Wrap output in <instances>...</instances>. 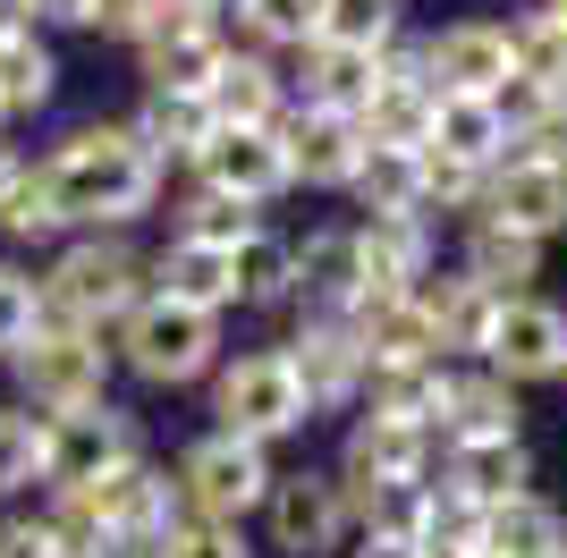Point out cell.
Returning <instances> with one entry per match:
<instances>
[{
	"mask_svg": "<svg viewBox=\"0 0 567 558\" xmlns=\"http://www.w3.org/2000/svg\"><path fill=\"white\" fill-rule=\"evenodd\" d=\"M9 186H18V162H9V153H0V195H9Z\"/></svg>",
	"mask_w": 567,
	"mask_h": 558,
	"instance_id": "48",
	"label": "cell"
},
{
	"mask_svg": "<svg viewBox=\"0 0 567 558\" xmlns=\"http://www.w3.org/2000/svg\"><path fill=\"white\" fill-rule=\"evenodd\" d=\"M474 186H483V169H466V162H441V153H424V204H474Z\"/></svg>",
	"mask_w": 567,
	"mask_h": 558,
	"instance_id": "43",
	"label": "cell"
},
{
	"mask_svg": "<svg viewBox=\"0 0 567 558\" xmlns=\"http://www.w3.org/2000/svg\"><path fill=\"white\" fill-rule=\"evenodd\" d=\"M162 297L187 304V313H220V304L237 297V288H229V255H220V246H187V237H178V246L162 255Z\"/></svg>",
	"mask_w": 567,
	"mask_h": 558,
	"instance_id": "25",
	"label": "cell"
},
{
	"mask_svg": "<svg viewBox=\"0 0 567 558\" xmlns=\"http://www.w3.org/2000/svg\"><path fill=\"white\" fill-rule=\"evenodd\" d=\"M559 558H567V550H559Z\"/></svg>",
	"mask_w": 567,
	"mask_h": 558,
	"instance_id": "52",
	"label": "cell"
},
{
	"mask_svg": "<svg viewBox=\"0 0 567 558\" xmlns=\"http://www.w3.org/2000/svg\"><path fill=\"white\" fill-rule=\"evenodd\" d=\"M450 483L466 490L474 508H499V499H517V490H525V448L517 441H474V448H457Z\"/></svg>",
	"mask_w": 567,
	"mask_h": 558,
	"instance_id": "31",
	"label": "cell"
},
{
	"mask_svg": "<svg viewBox=\"0 0 567 558\" xmlns=\"http://www.w3.org/2000/svg\"><path fill=\"white\" fill-rule=\"evenodd\" d=\"M373 76H381V60H364V51H339V43H313V51H306V111L355 118L364 102H373Z\"/></svg>",
	"mask_w": 567,
	"mask_h": 558,
	"instance_id": "22",
	"label": "cell"
},
{
	"mask_svg": "<svg viewBox=\"0 0 567 558\" xmlns=\"http://www.w3.org/2000/svg\"><path fill=\"white\" fill-rule=\"evenodd\" d=\"M297 279H306V297H322V304H355V297H364V271H355V229H322V237H306V255H297Z\"/></svg>",
	"mask_w": 567,
	"mask_h": 558,
	"instance_id": "29",
	"label": "cell"
},
{
	"mask_svg": "<svg viewBox=\"0 0 567 558\" xmlns=\"http://www.w3.org/2000/svg\"><path fill=\"white\" fill-rule=\"evenodd\" d=\"M441 423L457 432V448H474V441H517V397H508V381H450Z\"/></svg>",
	"mask_w": 567,
	"mask_h": 558,
	"instance_id": "26",
	"label": "cell"
},
{
	"mask_svg": "<svg viewBox=\"0 0 567 558\" xmlns=\"http://www.w3.org/2000/svg\"><path fill=\"white\" fill-rule=\"evenodd\" d=\"M144 304V271H136V255L127 246H69L60 255V271H51V288H43V313L60 330H85L94 339L102 322H127Z\"/></svg>",
	"mask_w": 567,
	"mask_h": 558,
	"instance_id": "2",
	"label": "cell"
},
{
	"mask_svg": "<svg viewBox=\"0 0 567 558\" xmlns=\"http://www.w3.org/2000/svg\"><path fill=\"white\" fill-rule=\"evenodd\" d=\"M118 348H127V364L144 372V381H195V372L213 364L220 330L213 313H187V304L169 297H144L127 322H118Z\"/></svg>",
	"mask_w": 567,
	"mask_h": 558,
	"instance_id": "3",
	"label": "cell"
},
{
	"mask_svg": "<svg viewBox=\"0 0 567 558\" xmlns=\"http://www.w3.org/2000/svg\"><path fill=\"white\" fill-rule=\"evenodd\" d=\"M204 102H213L220 127H271V118H280V76L262 69V60H229Z\"/></svg>",
	"mask_w": 567,
	"mask_h": 558,
	"instance_id": "28",
	"label": "cell"
},
{
	"mask_svg": "<svg viewBox=\"0 0 567 558\" xmlns=\"http://www.w3.org/2000/svg\"><path fill=\"white\" fill-rule=\"evenodd\" d=\"M43 186L60 204V220H136L162 186V162L136 144V127H85L51 153Z\"/></svg>",
	"mask_w": 567,
	"mask_h": 558,
	"instance_id": "1",
	"label": "cell"
},
{
	"mask_svg": "<svg viewBox=\"0 0 567 558\" xmlns=\"http://www.w3.org/2000/svg\"><path fill=\"white\" fill-rule=\"evenodd\" d=\"M355 195L390 220V211H415L424 204V153H399V144H364V162H355Z\"/></svg>",
	"mask_w": 567,
	"mask_h": 558,
	"instance_id": "27",
	"label": "cell"
},
{
	"mask_svg": "<svg viewBox=\"0 0 567 558\" xmlns=\"http://www.w3.org/2000/svg\"><path fill=\"white\" fill-rule=\"evenodd\" d=\"M559 381H567V372H559Z\"/></svg>",
	"mask_w": 567,
	"mask_h": 558,
	"instance_id": "51",
	"label": "cell"
},
{
	"mask_svg": "<svg viewBox=\"0 0 567 558\" xmlns=\"http://www.w3.org/2000/svg\"><path fill=\"white\" fill-rule=\"evenodd\" d=\"M424 76H432V93L499 102V93L517 85V60H508V25H450L441 43H424Z\"/></svg>",
	"mask_w": 567,
	"mask_h": 558,
	"instance_id": "8",
	"label": "cell"
},
{
	"mask_svg": "<svg viewBox=\"0 0 567 558\" xmlns=\"http://www.w3.org/2000/svg\"><path fill=\"white\" fill-rule=\"evenodd\" d=\"M355 348H364V372H415L432 364L441 330H432L424 297H355Z\"/></svg>",
	"mask_w": 567,
	"mask_h": 558,
	"instance_id": "12",
	"label": "cell"
},
{
	"mask_svg": "<svg viewBox=\"0 0 567 558\" xmlns=\"http://www.w3.org/2000/svg\"><path fill=\"white\" fill-rule=\"evenodd\" d=\"M162 558H246V550H237V525H204V516H169Z\"/></svg>",
	"mask_w": 567,
	"mask_h": 558,
	"instance_id": "42",
	"label": "cell"
},
{
	"mask_svg": "<svg viewBox=\"0 0 567 558\" xmlns=\"http://www.w3.org/2000/svg\"><path fill=\"white\" fill-rule=\"evenodd\" d=\"M534 262H543V246H534V237L492 229V220H483V229H474V255H466V279H483V288H499V297H508L517 279H534Z\"/></svg>",
	"mask_w": 567,
	"mask_h": 558,
	"instance_id": "35",
	"label": "cell"
},
{
	"mask_svg": "<svg viewBox=\"0 0 567 558\" xmlns=\"http://www.w3.org/2000/svg\"><path fill=\"white\" fill-rule=\"evenodd\" d=\"M457 558H492V550H457Z\"/></svg>",
	"mask_w": 567,
	"mask_h": 558,
	"instance_id": "50",
	"label": "cell"
},
{
	"mask_svg": "<svg viewBox=\"0 0 567 558\" xmlns=\"http://www.w3.org/2000/svg\"><path fill=\"white\" fill-rule=\"evenodd\" d=\"M102 372L111 364H102V348L85 330H34L18 348V381L43 415H85V406H102Z\"/></svg>",
	"mask_w": 567,
	"mask_h": 558,
	"instance_id": "6",
	"label": "cell"
},
{
	"mask_svg": "<svg viewBox=\"0 0 567 558\" xmlns=\"http://www.w3.org/2000/svg\"><path fill=\"white\" fill-rule=\"evenodd\" d=\"M288 279H297V255H288L280 237H262V229H246L229 246V288L246 304H271V297H288Z\"/></svg>",
	"mask_w": 567,
	"mask_h": 558,
	"instance_id": "33",
	"label": "cell"
},
{
	"mask_svg": "<svg viewBox=\"0 0 567 558\" xmlns=\"http://www.w3.org/2000/svg\"><path fill=\"white\" fill-rule=\"evenodd\" d=\"M195 162H204V186H213V195H229V204H246V211L288 186V162H280V136H271V127H220Z\"/></svg>",
	"mask_w": 567,
	"mask_h": 558,
	"instance_id": "13",
	"label": "cell"
},
{
	"mask_svg": "<svg viewBox=\"0 0 567 558\" xmlns=\"http://www.w3.org/2000/svg\"><path fill=\"white\" fill-rule=\"evenodd\" d=\"M169 9H187V18H204V9H213V0H169Z\"/></svg>",
	"mask_w": 567,
	"mask_h": 558,
	"instance_id": "49",
	"label": "cell"
},
{
	"mask_svg": "<svg viewBox=\"0 0 567 558\" xmlns=\"http://www.w3.org/2000/svg\"><path fill=\"white\" fill-rule=\"evenodd\" d=\"M43 483V423L34 415H0V490Z\"/></svg>",
	"mask_w": 567,
	"mask_h": 558,
	"instance_id": "37",
	"label": "cell"
},
{
	"mask_svg": "<svg viewBox=\"0 0 567 558\" xmlns=\"http://www.w3.org/2000/svg\"><path fill=\"white\" fill-rule=\"evenodd\" d=\"M85 508H94V525L111 541H153V534H169V508H178V483L169 474H153V465H118V474H102L94 490H76Z\"/></svg>",
	"mask_w": 567,
	"mask_h": 558,
	"instance_id": "11",
	"label": "cell"
},
{
	"mask_svg": "<svg viewBox=\"0 0 567 558\" xmlns=\"http://www.w3.org/2000/svg\"><path fill=\"white\" fill-rule=\"evenodd\" d=\"M517 162H543V169H567V93H543L534 111L517 118Z\"/></svg>",
	"mask_w": 567,
	"mask_h": 558,
	"instance_id": "36",
	"label": "cell"
},
{
	"mask_svg": "<svg viewBox=\"0 0 567 558\" xmlns=\"http://www.w3.org/2000/svg\"><path fill=\"white\" fill-rule=\"evenodd\" d=\"M424 457H432V432L390 423V415H364V423H355V441H348V490H339V508L373 499V490L424 483Z\"/></svg>",
	"mask_w": 567,
	"mask_h": 558,
	"instance_id": "9",
	"label": "cell"
},
{
	"mask_svg": "<svg viewBox=\"0 0 567 558\" xmlns=\"http://www.w3.org/2000/svg\"><path fill=\"white\" fill-rule=\"evenodd\" d=\"M0 229H9V237H51V229H60V204H51L43 169H34V178L18 169V186L0 195Z\"/></svg>",
	"mask_w": 567,
	"mask_h": 558,
	"instance_id": "38",
	"label": "cell"
},
{
	"mask_svg": "<svg viewBox=\"0 0 567 558\" xmlns=\"http://www.w3.org/2000/svg\"><path fill=\"white\" fill-rule=\"evenodd\" d=\"M424 297V288H415ZM499 288H483V279H450V288H432L424 297V313H432V330H441V348H492V322H499Z\"/></svg>",
	"mask_w": 567,
	"mask_h": 558,
	"instance_id": "23",
	"label": "cell"
},
{
	"mask_svg": "<svg viewBox=\"0 0 567 558\" xmlns=\"http://www.w3.org/2000/svg\"><path fill=\"white\" fill-rule=\"evenodd\" d=\"M424 153H441V162H466V169L499 162V153H508V111H499V102H466V93H441V102H432V136H424Z\"/></svg>",
	"mask_w": 567,
	"mask_h": 558,
	"instance_id": "19",
	"label": "cell"
},
{
	"mask_svg": "<svg viewBox=\"0 0 567 558\" xmlns=\"http://www.w3.org/2000/svg\"><path fill=\"white\" fill-rule=\"evenodd\" d=\"M492 229H517L543 246L550 229H567V169H543V162H508L492 178Z\"/></svg>",
	"mask_w": 567,
	"mask_h": 558,
	"instance_id": "16",
	"label": "cell"
},
{
	"mask_svg": "<svg viewBox=\"0 0 567 558\" xmlns=\"http://www.w3.org/2000/svg\"><path fill=\"white\" fill-rule=\"evenodd\" d=\"M483 355H492L508 381H559V372H567V313L543 304V297H508Z\"/></svg>",
	"mask_w": 567,
	"mask_h": 558,
	"instance_id": "10",
	"label": "cell"
},
{
	"mask_svg": "<svg viewBox=\"0 0 567 558\" xmlns=\"http://www.w3.org/2000/svg\"><path fill=\"white\" fill-rule=\"evenodd\" d=\"M229 69V43H220L213 25H169V34H153L144 43V76H153V93H213V76Z\"/></svg>",
	"mask_w": 567,
	"mask_h": 558,
	"instance_id": "20",
	"label": "cell"
},
{
	"mask_svg": "<svg viewBox=\"0 0 567 558\" xmlns=\"http://www.w3.org/2000/svg\"><path fill=\"white\" fill-rule=\"evenodd\" d=\"M508 60L534 93H567V9H543L508 34Z\"/></svg>",
	"mask_w": 567,
	"mask_h": 558,
	"instance_id": "30",
	"label": "cell"
},
{
	"mask_svg": "<svg viewBox=\"0 0 567 558\" xmlns=\"http://www.w3.org/2000/svg\"><path fill=\"white\" fill-rule=\"evenodd\" d=\"M390 34H399V0H322V25H313V43L364 51V60H381Z\"/></svg>",
	"mask_w": 567,
	"mask_h": 558,
	"instance_id": "32",
	"label": "cell"
},
{
	"mask_svg": "<svg viewBox=\"0 0 567 558\" xmlns=\"http://www.w3.org/2000/svg\"><path fill=\"white\" fill-rule=\"evenodd\" d=\"M355 271H364V297H406L424 279V229H415V211H390V220L373 211L355 229Z\"/></svg>",
	"mask_w": 567,
	"mask_h": 558,
	"instance_id": "17",
	"label": "cell"
},
{
	"mask_svg": "<svg viewBox=\"0 0 567 558\" xmlns=\"http://www.w3.org/2000/svg\"><path fill=\"white\" fill-rule=\"evenodd\" d=\"M288 381L306 390V406H339V397H355V381H364V348H355V330L339 322H313L306 339H297V355H280Z\"/></svg>",
	"mask_w": 567,
	"mask_h": 558,
	"instance_id": "18",
	"label": "cell"
},
{
	"mask_svg": "<svg viewBox=\"0 0 567 558\" xmlns=\"http://www.w3.org/2000/svg\"><path fill=\"white\" fill-rule=\"evenodd\" d=\"M306 423V390L288 381L280 355H237L229 372H220V432L229 441H280V432H297Z\"/></svg>",
	"mask_w": 567,
	"mask_h": 558,
	"instance_id": "7",
	"label": "cell"
},
{
	"mask_svg": "<svg viewBox=\"0 0 567 558\" xmlns=\"http://www.w3.org/2000/svg\"><path fill=\"white\" fill-rule=\"evenodd\" d=\"M246 229H255V220H246V204H229V195H213V186L187 204V246H220V255H229Z\"/></svg>",
	"mask_w": 567,
	"mask_h": 558,
	"instance_id": "39",
	"label": "cell"
},
{
	"mask_svg": "<svg viewBox=\"0 0 567 558\" xmlns=\"http://www.w3.org/2000/svg\"><path fill=\"white\" fill-rule=\"evenodd\" d=\"M34 18H60V25H94V0H18Z\"/></svg>",
	"mask_w": 567,
	"mask_h": 558,
	"instance_id": "45",
	"label": "cell"
},
{
	"mask_svg": "<svg viewBox=\"0 0 567 558\" xmlns=\"http://www.w3.org/2000/svg\"><path fill=\"white\" fill-rule=\"evenodd\" d=\"M213 136H220V118H213L204 93H153V102H144V127H136V144L153 162H162V153H204Z\"/></svg>",
	"mask_w": 567,
	"mask_h": 558,
	"instance_id": "24",
	"label": "cell"
},
{
	"mask_svg": "<svg viewBox=\"0 0 567 558\" xmlns=\"http://www.w3.org/2000/svg\"><path fill=\"white\" fill-rule=\"evenodd\" d=\"M246 18H255L262 43H313V25H322V0H246Z\"/></svg>",
	"mask_w": 567,
	"mask_h": 558,
	"instance_id": "41",
	"label": "cell"
},
{
	"mask_svg": "<svg viewBox=\"0 0 567 558\" xmlns=\"http://www.w3.org/2000/svg\"><path fill=\"white\" fill-rule=\"evenodd\" d=\"M0 558H60V541H51L43 516L34 525H0Z\"/></svg>",
	"mask_w": 567,
	"mask_h": 558,
	"instance_id": "44",
	"label": "cell"
},
{
	"mask_svg": "<svg viewBox=\"0 0 567 558\" xmlns=\"http://www.w3.org/2000/svg\"><path fill=\"white\" fill-rule=\"evenodd\" d=\"M355 558H424V550H415V541H390V534H373V541H364Z\"/></svg>",
	"mask_w": 567,
	"mask_h": 558,
	"instance_id": "46",
	"label": "cell"
},
{
	"mask_svg": "<svg viewBox=\"0 0 567 558\" xmlns=\"http://www.w3.org/2000/svg\"><path fill=\"white\" fill-rule=\"evenodd\" d=\"M51 51L34 43V34H25V25H9V34H0V111H43L51 102Z\"/></svg>",
	"mask_w": 567,
	"mask_h": 558,
	"instance_id": "34",
	"label": "cell"
},
{
	"mask_svg": "<svg viewBox=\"0 0 567 558\" xmlns=\"http://www.w3.org/2000/svg\"><path fill=\"white\" fill-rule=\"evenodd\" d=\"M136 465V423L111 415V406H85V415H51L43 423V483L60 490H94L102 474Z\"/></svg>",
	"mask_w": 567,
	"mask_h": 558,
	"instance_id": "5",
	"label": "cell"
},
{
	"mask_svg": "<svg viewBox=\"0 0 567 558\" xmlns=\"http://www.w3.org/2000/svg\"><path fill=\"white\" fill-rule=\"evenodd\" d=\"M280 136V162L288 178H313V186H348L355 162H364V127L339 111H297L288 127H271Z\"/></svg>",
	"mask_w": 567,
	"mask_h": 558,
	"instance_id": "14",
	"label": "cell"
},
{
	"mask_svg": "<svg viewBox=\"0 0 567 558\" xmlns=\"http://www.w3.org/2000/svg\"><path fill=\"white\" fill-rule=\"evenodd\" d=\"M34 330H43V297H34V279H18L9 262H0V355H18Z\"/></svg>",
	"mask_w": 567,
	"mask_h": 558,
	"instance_id": "40",
	"label": "cell"
},
{
	"mask_svg": "<svg viewBox=\"0 0 567 558\" xmlns=\"http://www.w3.org/2000/svg\"><path fill=\"white\" fill-rule=\"evenodd\" d=\"M262 499H271V541H280V550H297V558L339 550V525H348L339 483H322V474H288V483H271Z\"/></svg>",
	"mask_w": 567,
	"mask_h": 558,
	"instance_id": "15",
	"label": "cell"
},
{
	"mask_svg": "<svg viewBox=\"0 0 567 558\" xmlns=\"http://www.w3.org/2000/svg\"><path fill=\"white\" fill-rule=\"evenodd\" d=\"M262 490H271V465H262V448H255V441H229V432L195 441L187 465H178V499H187L204 525H237V516L255 508Z\"/></svg>",
	"mask_w": 567,
	"mask_h": 558,
	"instance_id": "4",
	"label": "cell"
},
{
	"mask_svg": "<svg viewBox=\"0 0 567 558\" xmlns=\"http://www.w3.org/2000/svg\"><path fill=\"white\" fill-rule=\"evenodd\" d=\"M483 550H492V558H559L567 550V525L534 499V490H517V499L483 508Z\"/></svg>",
	"mask_w": 567,
	"mask_h": 558,
	"instance_id": "21",
	"label": "cell"
},
{
	"mask_svg": "<svg viewBox=\"0 0 567 558\" xmlns=\"http://www.w3.org/2000/svg\"><path fill=\"white\" fill-rule=\"evenodd\" d=\"M102 558H162V534H153V541H111Z\"/></svg>",
	"mask_w": 567,
	"mask_h": 558,
	"instance_id": "47",
	"label": "cell"
}]
</instances>
